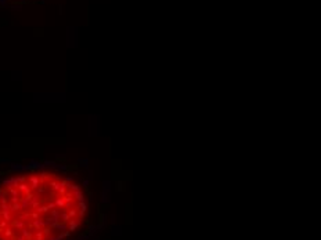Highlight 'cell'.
Returning <instances> with one entry per match:
<instances>
[{
	"instance_id": "obj_1",
	"label": "cell",
	"mask_w": 321,
	"mask_h": 240,
	"mask_svg": "<svg viewBox=\"0 0 321 240\" xmlns=\"http://www.w3.org/2000/svg\"><path fill=\"white\" fill-rule=\"evenodd\" d=\"M87 214L85 188L62 170L39 166L0 182V240H71Z\"/></svg>"
}]
</instances>
